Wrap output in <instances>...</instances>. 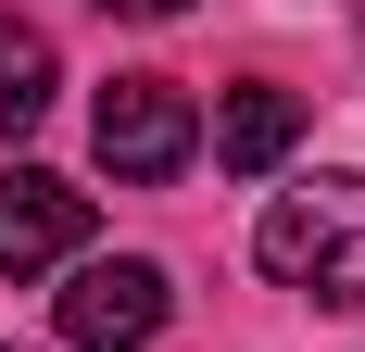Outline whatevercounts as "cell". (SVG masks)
Listing matches in <instances>:
<instances>
[{
    "instance_id": "8",
    "label": "cell",
    "mask_w": 365,
    "mask_h": 352,
    "mask_svg": "<svg viewBox=\"0 0 365 352\" xmlns=\"http://www.w3.org/2000/svg\"><path fill=\"white\" fill-rule=\"evenodd\" d=\"M0 352H13V340H0Z\"/></svg>"
},
{
    "instance_id": "5",
    "label": "cell",
    "mask_w": 365,
    "mask_h": 352,
    "mask_svg": "<svg viewBox=\"0 0 365 352\" xmlns=\"http://www.w3.org/2000/svg\"><path fill=\"white\" fill-rule=\"evenodd\" d=\"M290 139H302V101H290V88H227V113H215V164L227 176H277Z\"/></svg>"
},
{
    "instance_id": "1",
    "label": "cell",
    "mask_w": 365,
    "mask_h": 352,
    "mask_svg": "<svg viewBox=\"0 0 365 352\" xmlns=\"http://www.w3.org/2000/svg\"><path fill=\"white\" fill-rule=\"evenodd\" d=\"M264 277L315 289V302H340V315H365V176H302V189H277L252 227Z\"/></svg>"
},
{
    "instance_id": "6",
    "label": "cell",
    "mask_w": 365,
    "mask_h": 352,
    "mask_svg": "<svg viewBox=\"0 0 365 352\" xmlns=\"http://www.w3.org/2000/svg\"><path fill=\"white\" fill-rule=\"evenodd\" d=\"M38 113H51V38H38L26 13H0V151L26 139Z\"/></svg>"
},
{
    "instance_id": "3",
    "label": "cell",
    "mask_w": 365,
    "mask_h": 352,
    "mask_svg": "<svg viewBox=\"0 0 365 352\" xmlns=\"http://www.w3.org/2000/svg\"><path fill=\"white\" fill-rule=\"evenodd\" d=\"M88 252V189L51 164H13L0 176V277H51Z\"/></svg>"
},
{
    "instance_id": "2",
    "label": "cell",
    "mask_w": 365,
    "mask_h": 352,
    "mask_svg": "<svg viewBox=\"0 0 365 352\" xmlns=\"http://www.w3.org/2000/svg\"><path fill=\"white\" fill-rule=\"evenodd\" d=\"M88 139H101V164L126 176V189H164V176L202 151V113H189L177 76H113L101 101H88Z\"/></svg>"
},
{
    "instance_id": "4",
    "label": "cell",
    "mask_w": 365,
    "mask_h": 352,
    "mask_svg": "<svg viewBox=\"0 0 365 352\" xmlns=\"http://www.w3.org/2000/svg\"><path fill=\"white\" fill-rule=\"evenodd\" d=\"M164 315H177V289H164V264H139V252L76 264V289H63V340L76 352H139Z\"/></svg>"
},
{
    "instance_id": "7",
    "label": "cell",
    "mask_w": 365,
    "mask_h": 352,
    "mask_svg": "<svg viewBox=\"0 0 365 352\" xmlns=\"http://www.w3.org/2000/svg\"><path fill=\"white\" fill-rule=\"evenodd\" d=\"M101 13H126V26H164V13H189V0H101Z\"/></svg>"
}]
</instances>
